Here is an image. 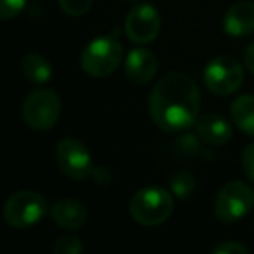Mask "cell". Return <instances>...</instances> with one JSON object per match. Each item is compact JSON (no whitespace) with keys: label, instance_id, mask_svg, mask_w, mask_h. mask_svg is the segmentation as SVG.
<instances>
[{"label":"cell","instance_id":"cell-1","mask_svg":"<svg viewBox=\"0 0 254 254\" xmlns=\"http://www.w3.org/2000/svg\"><path fill=\"white\" fill-rule=\"evenodd\" d=\"M198 110L200 91L197 82L181 71L164 75L150 92V117L166 132H180L195 126Z\"/></svg>","mask_w":254,"mask_h":254},{"label":"cell","instance_id":"cell-2","mask_svg":"<svg viewBox=\"0 0 254 254\" xmlns=\"http://www.w3.org/2000/svg\"><path fill=\"white\" fill-rule=\"evenodd\" d=\"M124 56V47L119 40V30L103 35L87 44L80 56V66L89 77L105 78L119 68Z\"/></svg>","mask_w":254,"mask_h":254},{"label":"cell","instance_id":"cell-3","mask_svg":"<svg viewBox=\"0 0 254 254\" xmlns=\"http://www.w3.org/2000/svg\"><path fill=\"white\" fill-rule=\"evenodd\" d=\"M174 209L173 195L162 187H145L132 195L129 211L136 223L157 226L171 216Z\"/></svg>","mask_w":254,"mask_h":254},{"label":"cell","instance_id":"cell-4","mask_svg":"<svg viewBox=\"0 0 254 254\" xmlns=\"http://www.w3.org/2000/svg\"><path fill=\"white\" fill-rule=\"evenodd\" d=\"M23 120L33 131H49L61 113V99L51 89H37L30 92L23 103Z\"/></svg>","mask_w":254,"mask_h":254},{"label":"cell","instance_id":"cell-5","mask_svg":"<svg viewBox=\"0 0 254 254\" xmlns=\"http://www.w3.org/2000/svg\"><path fill=\"white\" fill-rule=\"evenodd\" d=\"M47 212L46 198L33 190H19L7 198L4 218L9 226L18 230L32 228Z\"/></svg>","mask_w":254,"mask_h":254},{"label":"cell","instance_id":"cell-6","mask_svg":"<svg viewBox=\"0 0 254 254\" xmlns=\"http://www.w3.org/2000/svg\"><path fill=\"white\" fill-rule=\"evenodd\" d=\"M254 207V190L244 181H230L218 191L214 214L223 223H235Z\"/></svg>","mask_w":254,"mask_h":254},{"label":"cell","instance_id":"cell-7","mask_svg":"<svg viewBox=\"0 0 254 254\" xmlns=\"http://www.w3.org/2000/svg\"><path fill=\"white\" fill-rule=\"evenodd\" d=\"M204 84L212 94L230 96L244 84V68L230 56L214 58L204 70Z\"/></svg>","mask_w":254,"mask_h":254},{"label":"cell","instance_id":"cell-8","mask_svg":"<svg viewBox=\"0 0 254 254\" xmlns=\"http://www.w3.org/2000/svg\"><path fill=\"white\" fill-rule=\"evenodd\" d=\"M56 162L61 173L73 181H82L92 176V159L84 141L77 138H63L56 146Z\"/></svg>","mask_w":254,"mask_h":254},{"label":"cell","instance_id":"cell-9","mask_svg":"<svg viewBox=\"0 0 254 254\" xmlns=\"http://www.w3.org/2000/svg\"><path fill=\"white\" fill-rule=\"evenodd\" d=\"M124 32L127 39L139 46L153 42L160 32L159 11L150 4H138L127 14Z\"/></svg>","mask_w":254,"mask_h":254},{"label":"cell","instance_id":"cell-10","mask_svg":"<svg viewBox=\"0 0 254 254\" xmlns=\"http://www.w3.org/2000/svg\"><path fill=\"white\" fill-rule=\"evenodd\" d=\"M157 58L146 47H136L127 54L126 64H124V73L132 84L145 85L157 75Z\"/></svg>","mask_w":254,"mask_h":254},{"label":"cell","instance_id":"cell-11","mask_svg":"<svg viewBox=\"0 0 254 254\" xmlns=\"http://www.w3.org/2000/svg\"><path fill=\"white\" fill-rule=\"evenodd\" d=\"M195 131L202 141L211 146L226 145L233 136V129L230 122L219 113L198 115V119L195 120Z\"/></svg>","mask_w":254,"mask_h":254},{"label":"cell","instance_id":"cell-12","mask_svg":"<svg viewBox=\"0 0 254 254\" xmlns=\"http://www.w3.org/2000/svg\"><path fill=\"white\" fill-rule=\"evenodd\" d=\"M223 28L230 37H247L254 33V2H235L223 18Z\"/></svg>","mask_w":254,"mask_h":254},{"label":"cell","instance_id":"cell-13","mask_svg":"<svg viewBox=\"0 0 254 254\" xmlns=\"http://www.w3.org/2000/svg\"><path fill=\"white\" fill-rule=\"evenodd\" d=\"M51 218L63 230H78L87 219V209L75 198H61L51 209Z\"/></svg>","mask_w":254,"mask_h":254},{"label":"cell","instance_id":"cell-14","mask_svg":"<svg viewBox=\"0 0 254 254\" xmlns=\"http://www.w3.org/2000/svg\"><path fill=\"white\" fill-rule=\"evenodd\" d=\"M19 71L23 78L37 85H44L53 78V66L44 56L35 53L25 54L19 61Z\"/></svg>","mask_w":254,"mask_h":254},{"label":"cell","instance_id":"cell-15","mask_svg":"<svg viewBox=\"0 0 254 254\" xmlns=\"http://www.w3.org/2000/svg\"><path fill=\"white\" fill-rule=\"evenodd\" d=\"M230 112L240 131L247 136H254V96L242 94L235 98L230 106Z\"/></svg>","mask_w":254,"mask_h":254},{"label":"cell","instance_id":"cell-16","mask_svg":"<svg viewBox=\"0 0 254 254\" xmlns=\"http://www.w3.org/2000/svg\"><path fill=\"white\" fill-rule=\"evenodd\" d=\"M193 188H195V178L190 173H181L180 171L171 180V190L180 198H187L193 191Z\"/></svg>","mask_w":254,"mask_h":254},{"label":"cell","instance_id":"cell-17","mask_svg":"<svg viewBox=\"0 0 254 254\" xmlns=\"http://www.w3.org/2000/svg\"><path fill=\"white\" fill-rule=\"evenodd\" d=\"M82 249H84V244L75 235L60 237L53 246L54 254H78L82 253Z\"/></svg>","mask_w":254,"mask_h":254},{"label":"cell","instance_id":"cell-18","mask_svg":"<svg viewBox=\"0 0 254 254\" xmlns=\"http://www.w3.org/2000/svg\"><path fill=\"white\" fill-rule=\"evenodd\" d=\"M92 5V0H60V7L71 18H80L87 14Z\"/></svg>","mask_w":254,"mask_h":254},{"label":"cell","instance_id":"cell-19","mask_svg":"<svg viewBox=\"0 0 254 254\" xmlns=\"http://www.w3.org/2000/svg\"><path fill=\"white\" fill-rule=\"evenodd\" d=\"M26 0H0V18L7 21L19 14L25 9Z\"/></svg>","mask_w":254,"mask_h":254},{"label":"cell","instance_id":"cell-20","mask_svg":"<svg viewBox=\"0 0 254 254\" xmlns=\"http://www.w3.org/2000/svg\"><path fill=\"white\" fill-rule=\"evenodd\" d=\"M212 253L214 254H247L249 249H247L244 244L237 242V240H225V242H221L219 246H216L214 249H212Z\"/></svg>","mask_w":254,"mask_h":254},{"label":"cell","instance_id":"cell-21","mask_svg":"<svg viewBox=\"0 0 254 254\" xmlns=\"http://www.w3.org/2000/svg\"><path fill=\"white\" fill-rule=\"evenodd\" d=\"M242 171L247 176V180H251L254 183V143H251V145L246 146V150H244Z\"/></svg>","mask_w":254,"mask_h":254},{"label":"cell","instance_id":"cell-22","mask_svg":"<svg viewBox=\"0 0 254 254\" xmlns=\"http://www.w3.org/2000/svg\"><path fill=\"white\" fill-rule=\"evenodd\" d=\"M92 178H94V181L98 185H101V187H106V185H108L110 181L113 180V174H112V171H110L108 167L94 166V171H92Z\"/></svg>","mask_w":254,"mask_h":254},{"label":"cell","instance_id":"cell-23","mask_svg":"<svg viewBox=\"0 0 254 254\" xmlns=\"http://www.w3.org/2000/svg\"><path fill=\"white\" fill-rule=\"evenodd\" d=\"M244 63L246 68L254 75V42H251V46H247L246 53H244Z\"/></svg>","mask_w":254,"mask_h":254},{"label":"cell","instance_id":"cell-24","mask_svg":"<svg viewBox=\"0 0 254 254\" xmlns=\"http://www.w3.org/2000/svg\"><path fill=\"white\" fill-rule=\"evenodd\" d=\"M132 2H139V0H132Z\"/></svg>","mask_w":254,"mask_h":254}]
</instances>
